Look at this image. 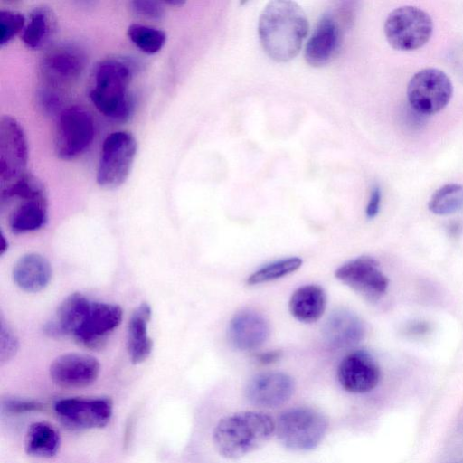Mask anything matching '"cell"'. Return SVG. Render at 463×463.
I'll use <instances>...</instances> for the list:
<instances>
[{"instance_id": "6da1fadb", "label": "cell", "mask_w": 463, "mask_h": 463, "mask_svg": "<svg viewBox=\"0 0 463 463\" xmlns=\"http://www.w3.org/2000/svg\"><path fill=\"white\" fill-rule=\"evenodd\" d=\"M307 31L304 10L291 0L269 2L259 18L260 44L267 55L278 62H287L298 55Z\"/></svg>"}, {"instance_id": "7a4b0ae2", "label": "cell", "mask_w": 463, "mask_h": 463, "mask_svg": "<svg viewBox=\"0 0 463 463\" xmlns=\"http://www.w3.org/2000/svg\"><path fill=\"white\" fill-rule=\"evenodd\" d=\"M276 430L273 419L260 411H241L222 418L215 426L213 444L220 455L235 459L263 445Z\"/></svg>"}, {"instance_id": "3957f363", "label": "cell", "mask_w": 463, "mask_h": 463, "mask_svg": "<svg viewBox=\"0 0 463 463\" xmlns=\"http://www.w3.org/2000/svg\"><path fill=\"white\" fill-rule=\"evenodd\" d=\"M131 79L129 63L115 58L100 61L94 69L89 93L92 104L107 118L127 121L134 109L128 91Z\"/></svg>"}, {"instance_id": "277c9868", "label": "cell", "mask_w": 463, "mask_h": 463, "mask_svg": "<svg viewBox=\"0 0 463 463\" xmlns=\"http://www.w3.org/2000/svg\"><path fill=\"white\" fill-rule=\"evenodd\" d=\"M327 430L326 419L307 407L285 411L278 418L276 431L280 442L288 449L306 451L315 449L322 441Z\"/></svg>"}, {"instance_id": "5b68a950", "label": "cell", "mask_w": 463, "mask_h": 463, "mask_svg": "<svg viewBox=\"0 0 463 463\" xmlns=\"http://www.w3.org/2000/svg\"><path fill=\"white\" fill-rule=\"evenodd\" d=\"M383 30L392 47L401 51H412L428 43L433 32V22L424 10L405 5L388 14Z\"/></svg>"}, {"instance_id": "8992f818", "label": "cell", "mask_w": 463, "mask_h": 463, "mask_svg": "<svg viewBox=\"0 0 463 463\" xmlns=\"http://www.w3.org/2000/svg\"><path fill=\"white\" fill-rule=\"evenodd\" d=\"M97 170V183L114 189L128 179L137 153V142L128 131H115L104 140Z\"/></svg>"}, {"instance_id": "52a82bcc", "label": "cell", "mask_w": 463, "mask_h": 463, "mask_svg": "<svg viewBox=\"0 0 463 463\" xmlns=\"http://www.w3.org/2000/svg\"><path fill=\"white\" fill-rule=\"evenodd\" d=\"M94 133V121L89 110L79 105L64 108L58 116L55 133L57 156L62 160L78 157L90 146Z\"/></svg>"}, {"instance_id": "ba28073f", "label": "cell", "mask_w": 463, "mask_h": 463, "mask_svg": "<svg viewBox=\"0 0 463 463\" xmlns=\"http://www.w3.org/2000/svg\"><path fill=\"white\" fill-rule=\"evenodd\" d=\"M453 85L442 71L427 68L415 73L407 86L411 107L418 113L431 115L444 109L451 99Z\"/></svg>"}, {"instance_id": "9c48e42d", "label": "cell", "mask_w": 463, "mask_h": 463, "mask_svg": "<svg viewBox=\"0 0 463 463\" xmlns=\"http://www.w3.org/2000/svg\"><path fill=\"white\" fill-rule=\"evenodd\" d=\"M54 411L60 420L73 430L101 429L107 426L113 413L109 397H71L58 400Z\"/></svg>"}, {"instance_id": "30bf717a", "label": "cell", "mask_w": 463, "mask_h": 463, "mask_svg": "<svg viewBox=\"0 0 463 463\" xmlns=\"http://www.w3.org/2000/svg\"><path fill=\"white\" fill-rule=\"evenodd\" d=\"M28 148L23 128L14 118L3 116L0 121V183L7 185L24 174Z\"/></svg>"}, {"instance_id": "8fae6325", "label": "cell", "mask_w": 463, "mask_h": 463, "mask_svg": "<svg viewBox=\"0 0 463 463\" xmlns=\"http://www.w3.org/2000/svg\"><path fill=\"white\" fill-rule=\"evenodd\" d=\"M335 276L370 300L383 296L389 285L379 262L371 256H360L345 262L335 271Z\"/></svg>"}, {"instance_id": "7c38bea8", "label": "cell", "mask_w": 463, "mask_h": 463, "mask_svg": "<svg viewBox=\"0 0 463 463\" xmlns=\"http://www.w3.org/2000/svg\"><path fill=\"white\" fill-rule=\"evenodd\" d=\"M122 309L115 304L91 302L74 335L75 341L89 349H99L108 336L119 326Z\"/></svg>"}, {"instance_id": "4fadbf2b", "label": "cell", "mask_w": 463, "mask_h": 463, "mask_svg": "<svg viewBox=\"0 0 463 463\" xmlns=\"http://www.w3.org/2000/svg\"><path fill=\"white\" fill-rule=\"evenodd\" d=\"M86 65L84 52L65 43L48 51L42 59L41 72L51 87H61L77 80Z\"/></svg>"}, {"instance_id": "5bb4252c", "label": "cell", "mask_w": 463, "mask_h": 463, "mask_svg": "<svg viewBox=\"0 0 463 463\" xmlns=\"http://www.w3.org/2000/svg\"><path fill=\"white\" fill-rule=\"evenodd\" d=\"M99 361L86 354L68 353L58 356L50 365L52 381L66 389L84 388L99 377Z\"/></svg>"}, {"instance_id": "9a60e30c", "label": "cell", "mask_w": 463, "mask_h": 463, "mask_svg": "<svg viewBox=\"0 0 463 463\" xmlns=\"http://www.w3.org/2000/svg\"><path fill=\"white\" fill-rule=\"evenodd\" d=\"M337 377L341 386L347 392L364 393L378 384L380 369L368 352L357 350L341 361Z\"/></svg>"}, {"instance_id": "2e32d148", "label": "cell", "mask_w": 463, "mask_h": 463, "mask_svg": "<svg viewBox=\"0 0 463 463\" xmlns=\"http://www.w3.org/2000/svg\"><path fill=\"white\" fill-rule=\"evenodd\" d=\"M293 392V379L282 372L259 373L249 381L245 388V395L251 403L267 408L283 404Z\"/></svg>"}, {"instance_id": "e0dca14e", "label": "cell", "mask_w": 463, "mask_h": 463, "mask_svg": "<svg viewBox=\"0 0 463 463\" xmlns=\"http://www.w3.org/2000/svg\"><path fill=\"white\" fill-rule=\"evenodd\" d=\"M268 319L253 309H243L236 313L228 326L230 343L238 350H254L262 345L269 336Z\"/></svg>"}, {"instance_id": "ac0fdd59", "label": "cell", "mask_w": 463, "mask_h": 463, "mask_svg": "<svg viewBox=\"0 0 463 463\" xmlns=\"http://www.w3.org/2000/svg\"><path fill=\"white\" fill-rule=\"evenodd\" d=\"M365 327L363 320L353 311L339 308L333 311L323 326V336L333 348H347L364 338Z\"/></svg>"}, {"instance_id": "d6986e66", "label": "cell", "mask_w": 463, "mask_h": 463, "mask_svg": "<svg viewBox=\"0 0 463 463\" xmlns=\"http://www.w3.org/2000/svg\"><path fill=\"white\" fill-rule=\"evenodd\" d=\"M341 43L340 29L331 16L317 24L305 48V60L313 67L328 64L336 55Z\"/></svg>"}, {"instance_id": "ffe728a7", "label": "cell", "mask_w": 463, "mask_h": 463, "mask_svg": "<svg viewBox=\"0 0 463 463\" xmlns=\"http://www.w3.org/2000/svg\"><path fill=\"white\" fill-rule=\"evenodd\" d=\"M90 304L83 294L71 293L59 306L55 319L45 324V333L52 337L72 336L82 323Z\"/></svg>"}, {"instance_id": "44dd1931", "label": "cell", "mask_w": 463, "mask_h": 463, "mask_svg": "<svg viewBox=\"0 0 463 463\" xmlns=\"http://www.w3.org/2000/svg\"><path fill=\"white\" fill-rule=\"evenodd\" d=\"M52 278V267L46 258L38 253L22 256L13 269L14 283L24 291L39 292L47 287Z\"/></svg>"}, {"instance_id": "7402d4cb", "label": "cell", "mask_w": 463, "mask_h": 463, "mask_svg": "<svg viewBox=\"0 0 463 463\" xmlns=\"http://www.w3.org/2000/svg\"><path fill=\"white\" fill-rule=\"evenodd\" d=\"M150 318L151 307L144 302L136 308L128 321L127 349L134 364L145 362L152 352L153 342L147 333Z\"/></svg>"}, {"instance_id": "603a6c76", "label": "cell", "mask_w": 463, "mask_h": 463, "mask_svg": "<svg viewBox=\"0 0 463 463\" xmlns=\"http://www.w3.org/2000/svg\"><path fill=\"white\" fill-rule=\"evenodd\" d=\"M326 307V295L318 285H305L297 288L290 297L288 308L291 315L303 323L317 321Z\"/></svg>"}, {"instance_id": "cb8c5ba5", "label": "cell", "mask_w": 463, "mask_h": 463, "mask_svg": "<svg viewBox=\"0 0 463 463\" xmlns=\"http://www.w3.org/2000/svg\"><path fill=\"white\" fill-rule=\"evenodd\" d=\"M57 29L54 13L46 5L33 8L26 21L21 38L31 49H41L53 38Z\"/></svg>"}, {"instance_id": "d4e9b609", "label": "cell", "mask_w": 463, "mask_h": 463, "mask_svg": "<svg viewBox=\"0 0 463 463\" xmlns=\"http://www.w3.org/2000/svg\"><path fill=\"white\" fill-rule=\"evenodd\" d=\"M8 216V224L15 234L42 228L47 221V200L17 201Z\"/></svg>"}, {"instance_id": "484cf974", "label": "cell", "mask_w": 463, "mask_h": 463, "mask_svg": "<svg viewBox=\"0 0 463 463\" xmlns=\"http://www.w3.org/2000/svg\"><path fill=\"white\" fill-rule=\"evenodd\" d=\"M61 446V436L54 426L46 421L32 423L24 438L26 454L43 458L54 457Z\"/></svg>"}, {"instance_id": "4316f807", "label": "cell", "mask_w": 463, "mask_h": 463, "mask_svg": "<svg viewBox=\"0 0 463 463\" xmlns=\"http://www.w3.org/2000/svg\"><path fill=\"white\" fill-rule=\"evenodd\" d=\"M42 199L47 200L42 182L30 173H25L13 183L1 186V206L13 201Z\"/></svg>"}, {"instance_id": "83f0119b", "label": "cell", "mask_w": 463, "mask_h": 463, "mask_svg": "<svg viewBox=\"0 0 463 463\" xmlns=\"http://www.w3.org/2000/svg\"><path fill=\"white\" fill-rule=\"evenodd\" d=\"M429 210L437 215H449L463 209V185L448 184L434 192L429 203Z\"/></svg>"}, {"instance_id": "f1b7e54d", "label": "cell", "mask_w": 463, "mask_h": 463, "mask_svg": "<svg viewBox=\"0 0 463 463\" xmlns=\"http://www.w3.org/2000/svg\"><path fill=\"white\" fill-rule=\"evenodd\" d=\"M127 33L130 41L147 54L158 52L166 41V34L164 31L140 24H130Z\"/></svg>"}, {"instance_id": "f546056e", "label": "cell", "mask_w": 463, "mask_h": 463, "mask_svg": "<svg viewBox=\"0 0 463 463\" xmlns=\"http://www.w3.org/2000/svg\"><path fill=\"white\" fill-rule=\"evenodd\" d=\"M302 260L298 257L280 259L268 263L247 279L248 285H259L283 278L298 269L302 265Z\"/></svg>"}, {"instance_id": "4dcf8cb0", "label": "cell", "mask_w": 463, "mask_h": 463, "mask_svg": "<svg viewBox=\"0 0 463 463\" xmlns=\"http://www.w3.org/2000/svg\"><path fill=\"white\" fill-rule=\"evenodd\" d=\"M26 24L24 16L10 10L0 11V45L7 44L16 34L23 32Z\"/></svg>"}, {"instance_id": "1f68e13d", "label": "cell", "mask_w": 463, "mask_h": 463, "mask_svg": "<svg viewBox=\"0 0 463 463\" xmlns=\"http://www.w3.org/2000/svg\"><path fill=\"white\" fill-rule=\"evenodd\" d=\"M43 409L42 402L32 399L8 397L1 400V412L7 415L39 411Z\"/></svg>"}, {"instance_id": "d6a6232c", "label": "cell", "mask_w": 463, "mask_h": 463, "mask_svg": "<svg viewBox=\"0 0 463 463\" xmlns=\"http://www.w3.org/2000/svg\"><path fill=\"white\" fill-rule=\"evenodd\" d=\"M18 350V339L8 324L1 317L0 326V363L11 360Z\"/></svg>"}, {"instance_id": "836d02e7", "label": "cell", "mask_w": 463, "mask_h": 463, "mask_svg": "<svg viewBox=\"0 0 463 463\" xmlns=\"http://www.w3.org/2000/svg\"><path fill=\"white\" fill-rule=\"evenodd\" d=\"M37 101L43 112L48 116L60 115L62 109L61 94L54 89L44 88L39 90Z\"/></svg>"}, {"instance_id": "e575fe53", "label": "cell", "mask_w": 463, "mask_h": 463, "mask_svg": "<svg viewBox=\"0 0 463 463\" xmlns=\"http://www.w3.org/2000/svg\"><path fill=\"white\" fill-rule=\"evenodd\" d=\"M133 12L142 17L151 20H160L165 15L161 2L149 0H135L130 2Z\"/></svg>"}, {"instance_id": "d590c367", "label": "cell", "mask_w": 463, "mask_h": 463, "mask_svg": "<svg viewBox=\"0 0 463 463\" xmlns=\"http://www.w3.org/2000/svg\"><path fill=\"white\" fill-rule=\"evenodd\" d=\"M382 192L379 186L373 187L365 208L367 218L373 219L379 213L381 207Z\"/></svg>"}, {"instance_id": "8d00e7d4", "label": "cell", "mask_w": 463, "mask_h": 463, "mask_svg": "<svg viewBox=\"0 0 463 463\" xmlns=\"http://www.w3.org/2000/svg\"><path fill=\"white\" fill-rule=\"evenodd\" d=\"M282 353L280 350H273L265 353H260L256 355L257 360L262 364H273L279 360Z\"/></svg>"}, {"instance_id": "74e56055", "label": "cell", "mask_w": 463, "mask_h": 463, "mask_svg": "<svg viewBox=\"0 0 463 463\" xmlns=\"http://www.w3.org/2000/svg\"><path fill=\"white\" fill-rule=\"evenodd\" d=\"M8 249V241L7 240L5 239V237L4 236L3 233H1V239H0V255H4V253Z\"/></svg>"}, {"instance_id": "f35d334b", "label": "cell", "mask_w": 463, "mask_h": 463, "mask_svg": "<svg viewBox=\"0 0 463 463\" xmlns=\"http://www.w3.org/2000/svg\"><path fill=\"white\" fill-rule=\"evenodd\" d=\"M451 463H463V460H458V461H455V462H451Z\"/></svg>"}]
</instances>
